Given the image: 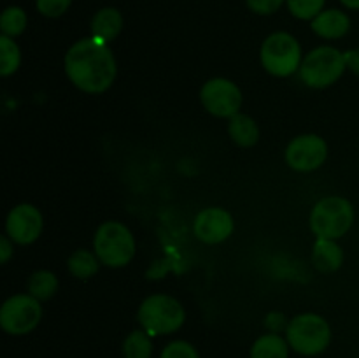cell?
Masks as SVG:
<instances>
[{"label":"cell","instance_id":"1","mask_svg":"<svg viewBox=\"0 0 359 358\" xmlns=\"http://www.w3.org/2000/svg\"><path fill=\"white\" fill-rule=\"evenodd\" d=\"M65 72L76 88L100 95L112 86L118 74L116 58L109 46L98 39H81L65 55Z\"/></svg>","mask_w":359,"mask_h":358},{"label":"cell","instance_id":"2","mask_svg":"<svg viewBox=\"0 0 359 358\" xmlns=\"http://www.w3.org/2000/svg\"><path fill=\"white\" fill-rule=\"evenodd\" d=\"M137 319L140 329L153 336H168L184 325L186 311L177 298L170 295H151L140 304Z\"/></svg>","mask_w":359,"mask_h":358},{"label":"cell","instance_id":"3","mask_svg":"<svg viewBox=\"0 0 359 358\" xmlns=\"http://www.w3.org/2000/svg\"><path fill=\"white\" fill-rule=\"evenodd\" d=\"M93 249L102 265L119 269L135 256V239L121 221H105L95 232Z\"/></svg>","mask_w":359,"mask_h":358},{"label":"cell","instance_id":"4","mask_svg":"<svg viewBox=\"0 0 359 358\" xmlns=\"http://www.w3.org/2000/svg\"><path fill=\"white\" fill-rule=\"evenodd\" d=\"M286 340L294 353L318 357L332 343V329L323 316L304 312L287 323Z\"/></svg>","mask_w":359,"mask_h":358},{"label":"cell","instance_id":"5","mask_svg":"<svg viewBox=\"0 0 359 358\" xmlns=\"http://www.w3.org/2000/svg\"><path fill=\"white\" fill-rule=\"evenodd\" d=\"M311 230L318 239L344 237L354 223V207L344 197H325L319 200L311 213Z\"/></svg>","mask_w":359,"mask_h":358},{"label":"cell","instance_id":"6","mask_svg":"<svg viewBox=\"0 0 359 358\" xmlns=\"http://www.w3.org/2000/svg\"><path fill=\"white\" fill-rule=\"evenodd\" d=\"M346 69L347 63L342 51L332 46H319L305 56L298 74L305 86L323 90L335 84Z\"/></svg>","mask_w":359,"mask_h":358},{"label":"cell","instance_id":"7","mask_svg":"<svg viewBox=\"0 0 359 358\" xmlns=\"http://www.w3.org/2000/svg\"><path fill=\"white\" fill-rule=\"evenodd\" d=\"M263 69L276 77H290L302 67L300 42L287 32H276L263 41L259 49Z\"/></svg>","mask_w":359,"mask_h":358},{"label":"cell","instance_id":"8","mask_svg":"<svg viewBox=\"0 0 359 358\" xmlns=\"http://www.w3.org/2000/svg\"><path fill=\"white\" fill-rule=\"evenodd\" d=\"M42 319L41 300L30 293L13 295L0 307V326L9 336H27Z\"/></svg>","mask_w":359,"mask_h":358},{"label":"cell","instance_id":"9","mask_svg":"<svg viewBox=\"0 0 359 358\" xmlns=\"http://www.w3.org/2000/svg\"><path fill=\"white\" fill-rule=\"evenodd\" d=\"M203 107L216 118H228L238 114L242 105V91L233 81L224 77L209 79L200 90Z\"/></svg>","mask_w":359,"mask_h":358},{"label":"cell","instance_id":"10","mask_svg":"<svg viewBox=\"0 0 359 358\" xmlns=\"http://www.w3.org/2000/svg\"><path fill=\"white\" fill-rule=\"evenodd\" d=\"M326 157H328V144L316 133L294 137L286 147V164L298 172L316 171L325 164Z\"/></svg>","mask_w":359,"mask_h":358},{"label":"cell","instance_id":"11","mask_svg":"<svg viewBox=\"0 0 359 358\" xmlns=\"http://www.w3.org/2000/svg\"><path fill=\"white\" fill-rule=\"evenodd\" d=\"M42 228H44L42 213L32 204H20L7 214L6 235H9L14 244H32L42 234Z\"/></svg>","mask_w":359,"mask_h":358},{"label":"cell","instance_id":"12","mask_svg":"<svg viewBox=\"0 0 359 358\" xmlns=\"http://www.w3.org/2000/svg\"><path fill=\"white\" fill-rule=\"evenodd\" d=\"M233 218L221 207H207L200 211L193 223L196 239L205 244H221L233 234Z\"/></svg>","mask_w":359,"mask_h":358},{"label":"cell","instance_id":"13","mask_svg":"<svg viewBox=\"0 0 359 358\" xmlns=\"http://www.w3.org/2000/svg\"><path fill=\"white\" fill-rule=\"evenodd\" d=\"M312 32L323 39H342L351 30V20L346 13L339 9L321 11L314 20L311 21Z\"/></svg>","mask_w":359,"mask_h":358},{"label":"cell","instance_id":"14","mask_svg":"<svg viewBox=\"0 0 359 358\" xmlns=\"http://www.w3.org/2000/svg\"><path fill=\"white\" fill-rule=\"evenodd\" d=\"M312 263L323 274H332L342 267L344 251L333 239H318L312 249Z\"/></svg>","mask_w":359,"mask_h":358},{"label":"cell","instance_id":"15","mask_svg":"<svg viewBox=\"0 0 359 358\" xmlns=\"http://www.w3.org/2000/svg\"><path fill=\"white\" fill-rule=\"evenodd\" d=\"M123 30V16L114 7H104L91 20V37L109 44Z\"/></svg>","mask_w":359,"mask_h":358},{"label":"cell","instance_id":"16","mask_svg":"<svg viewBox=\"0 0 359 358\" xmlns=\"http://www.w3.org/2000/svg\"><path fill=\"white\" fill-rule=\"evenodd\" d=\"M228 133L231 140L241 147H252L259 140V128L255 119L248 114L231 116L228 121Z\"/></svg>","mask_w":359,"mask_h":358},{"label":"cell","instance_id":"17","mask_svg":"<svg viewBox=\"0 0 359 358\" xmlns=\"http://www.w3.org/2000/svg\"><path fill=\"white\" fill-rule=\"evenodd\" d=\"M290 344L279 333H265L258 337L251 347V358H287Z\"/></svg>","mask_w":359,"mask_h":358},{"label":"cell","instance_id":"18","mask_svg":"<svg viewBox=\"0 0 359 358\" xmlns=\"http://www.w3.org/2000/svg\"><path fill=\"white\" fill-rule=\"evenodd\" d=\"M67 267H69V272L72 274L74 277L86 281L98 272L100 260H98L97 253H91L88 251V249H76V251L69 256Z\"/></svg>","mask_w":359,"mask_h":358},{"label":"cell","instance_id":"19","mask_svg":"<svg viewBox=\"0 0 359 358\" xmlns=\"http://www.w3.org/2000/svg\"><path fill=\"white\" fill-rule=\"evenodd\" d=\"M153 357V340L146 330H133L123 343V358H151Z\"/></svg>","mask_w":359,"mask_h":358},{"label":"cell","instance_id":"20","mask_svg":"<svg viewBox=\"0 0 359 358\" xmlns=\"http://www.w3.org/2000/svg\"><path fill=\"white\" fill-rule=\"evenodd\" d=\"M58 290V279L51 270H37L28 279V293L37 300H49Z\"/></svg>","mask_w":359,"mask_h":358},{"label":"cell","instance_id":"21","mask_svg":"<svg viewBox=\"0 0 359 358\" xmlns=\"http://www.w3.org/2000/svg\"><path fill=\"white\" fill-rule=\"evenodd\" d=\"M21 65V53L13 37H0V76H13Z\"/></svg>","mask_w":359,"mask_h":358},{"label":"cell","instance_id":"22","mask_svg":"<svg viewBox=\"0 0 359 358\" xmlns=\"http://www.w3.org/2000/svg\"><path fill=\"white\" fill-rule=\"evenodd\" d=\"M27 13L21 7H7L2 13V16H0V30H2V35H7V37H18V35H21L25 32V28H27Z\"/></svg>","mask_w":359,"mask_h":358},{"label":"cell","instance_id":"23","mask_svg":"<svg viewBox=\"0 0 359 358\" xmlns=\"http://www.w3.org/2000/svg\"><path fill=\"white\" fill-rule=\"evenodd\" d=\"M326 0H286L287 9L298 20H314L325 7Z\"/></svg>","mask_w":359,"mask_h":358},{"label":"cell","instance_id":"24","mask_svg":"<svg viewBox=\"0 0 359 358\" xmlns=\"http://www.w3.org/2000/svg\"><path fill=\"white\" fill-rule=\"evenodd\" d=\"M160 358H200V354L188 340H172L163 347Z\"/></svg>","mask_w":359,"mask_h":358},{"label":"cell","instance_id":"25","mask_svg":"<svg viewBox=\"0 0 359 358\" xmlns=\"http://www.w3.org/2000/svg\"><path fill=\"white\" fill-rule=\"evenodd\" d=\"M72 0H35L37 11L46 18H60L69 11Z\"/></svg>","mask_w":359,"mask_h":358},{"label":"cell","instance_id":"26","mask_svg":"<svg viewBox=\"0 0 359 358\" xmlns=\"http://www.w3.org/2000/svg\"><path fill=\"white\" fill-rule=\"evenodd\" d=\"M245 2L252 13L266 16V14L277 13L286 0H245Z\"/></svg>","mask_w":359,"mask_h":358},{"label":"cell","instance_id":"27","mask_svg":"<svg viewBox=\"0 0 359 358\" xmlns=\"http://www.w3.org/2000/svg\"><path fill=\"white\" fill-rule=\"evenodd\" d=\"M265 325L272 330V333H277L279 330L287 329V323L284 321V314H280V312H270L265 319Z\"/></svg>","mask_w":359,"mask_h":358},{"label":"cell","instance_id":"28","mask_svg":"<svg viewBox=\"0 0 359 358\" xmlns=\"http://www.w3.org/2000/svg\"><path fill=\"white\" fill-rule=\"evenodd\" d=\"M13 255H14L13 241L9 239V235H2V237H0V262L7 263Z\"/></svg>","mask_w":359,"mask_h":358},{"label":"cell","instance_id":"29","mask_svg":"<svg viewBox=\"0 0 359 358\" xmlns=\"http://www.w3.org/2000/svg\"><path fill=\"white\" fill-rule=\"evenodd\" d=\"M346 56L347 69L354 74V76L359 77V48L358 49H349V51L344 53Z\"/></svg>","mask_w":359,"mask_h":358},{"label":"cell","instance_id":"30","mask_svg":"<svg viewBox=\"0 0 359 358\" xmlns=\"http://www.w3.org/2000/svg\"><path fill=\"white\" fill-rule=\"evenodd\" d=\"M347 9H353V11H359V0H340Z\"/></svg>","mask_w":359,"mask_h":358}]
</instances>
